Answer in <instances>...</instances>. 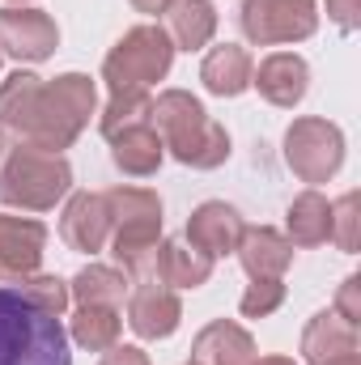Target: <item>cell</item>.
<instances>
[{
    "label": "cell",
    "instance_id": "6da1fadb",
    "mask_svg": "<svg viewBox=\"0 0 361 365\" xmlns=\"http://www.w3.org/2000/svg\"><path fill=\"white\" fill-rule=\"evenodd\" d=\"M153 128L166 153L191 170H217L230 162V132L204 110L191 90H162L153 98Z\"/></svg>",
    "mask_w": 361,
    "mask_h": 365
},
{
    "label": "cell",
    "instance_id": "7a4b0ae2",
    "mask_svg": "<svg viewBox=\"0 0 361 365\" xmlns=\"http://www.w3.org/2000/svg\"><path fill=\"white\" fill-rule=\"evenodd\" d=\"M106 195L111 208V255L115 264L136 280H153L158 264V247H162V200L149 187L136 182H119Z\"/></svg>",
    "mask_w": 361,
    "mask_h": 365
},
{
    "label": "cell",
    "instance_id": "3957f363",
    "mask_svg": "<svg viewBox=\"0 0 361 365\" xmlns=\"http://www.w3.org/2000/svg\"><path fill=\"white\" fill-rule=\"evenodd\" d=\"M0 365H73L64 323L13 284H0Z\"/></svg>",
    "mask_w": 361,
    "mask_h": 365
},
{
    "label": "cell",
    "instance_id": "277c9868",
    "mask_svg": "<svg viewBox=\"0 0 361 365\" xmlns=\"http://www.w3.org/2000/svg\"><path fill=\"white\" fill-rule=\"evenodd\" d=\"M73 191V166L64 153L17 140L0 162V204L21 212H51Z\"/></svg>",
    "mask_w": 361,
    "mask_h": 365
},
{
    "label": "cell",
    "instance_id": "5b68a950",
    "mask_svg": "<svg viewBox=\"0 0 361 365\" xmlns=\"http://www.w3.org/2000/svg\"><path fill=\"white\" fill-rule=\"evenodd\" d=\"M98 115V90H93L90 73H60L51 81H43L39 93V110L30 123V145L64 153L81 140V132L90 128V119Z\"/></svg>",
    "mask_w": 361,
    "mask_h": 365
},
{
    "label": "cell",
    "instance_id": "8992f818",
    "mask_svg": "<svg viewBox=\"0 0 361 365\" xmlns=\"http://www.w3.org/2000/svg\"><path fill=\"white\" fill-rule=\"evenodd\" d=\"M175 43L162 21H141L123 30V38L102 60V81L111 93H149L158 81L171 77Z\"/></svg>",
    "mask_w": 361,
    "mask_h": 365
},
{
    "label": "cell",
    "instance_id": "52a82bcc",
    "mask_svg": "<svg viewBox=\"0 0 361 365\" xmlns=\"http://www.w3.org/2000/svg\"><path fill=\"white\" fill-rule=\"evenodd\" d=\"M345 153H349V145H345L340 123H332L323 115H302L285 128V166L310 187L336 179L345 166Z\"/></svg>",
    "mask_w": 361,
    "mask_h": 365
},
{
    "label": "cell",
    "instance_id": "ba28073f",
    "mask_svg": "<svg viewBox=\"0 0 361 365\" xmlns=\"http://www.w3.org/2000/svg\"><path fill=\"white\" fill-rule=\"evenodd\" d=\"M238 30L251 47L306 43L319 30V0H243Z\"/></svg>",
    "mask_w": 361,
    "mask_h": 365
},
{
    "label": "cell",
    "instance_id": "9c48e42d",
    "mask_svg": "<svg viewBox=\"0 0 361 365\" xmlns=\"http://www.w3.org/2000/svg\"><path fill=\"white\" fill-rule=\"evenodd\" d=\"M60 47V26L34 4H0V56L21 64H43Z\"/></svg>",
    "mask_w": 361,
    "mask_h": 365
},
{
    "label": "cell",
    "instance_id": "30bf717a",
    "mask_svg": "<svg viewBox=\"0 0 361 365\" xmlns=\"http://www.w3.org/2000/svg\"><path fill=\"white\" fill-rule=\"evenodd\" d=\"M183 323V302L162 280H136L128 289V327L141 340H171Z\"/></svg>",
    "mask_w": 361,
    "mask_h": 365
},
{
    "label": "cell",
    "instance_id": "8fae6325",
    "mask_svg": "<svg viewBox=\"0 0 361 365\" xmlns=\"http://www.w3.org/2000/svg\"><path fill=\"white\" fill-rule=\"evenodd\" d=\"M243 230H247V221H243V212H238L234 204H225V200H204V204L191 208L183 238H187L195 251H204L208 259H225V255L238 251Z\"/></svg>",
    "mask_w": 361,
    "mask_h": 365
},
{
    "label": "cell",
    "instance_id": "7c38bea8",
    "mask_svg": "<svg viewBox=\"0 0 361 365\" xmlns=\"http://www.w3.org/2000/svg\"><path fill=\"white\" fill-rule=\"evenodd\" d=\"M60 238L68 251L98 255L111 238V208L102 191H73L60 212Z\"/></svg>",
    "mask_w": 361,
    "mask_h": 365
},
{
    "label": "cell",
    "instance_id": "4fadbf2b",
    "mask_svg": "<svg viewBox=\"0 0 361 365\" xmlns=\"http://www.w3.org/2000/svg\"><path fill=\"white\" fill-rule=\"evenodd\" d=\"M47 255V225L34 217H13L0 212V272L21 280L43 268Z\"/></svg>",
    "mask_w": 361,
    "mask_h": 365
},
{
    "label": "cell",
    "instance_id": "5bb4252c",
    "mask_svg": "<svg viewBox=\"0 0 361 365\" xmlns=\"http://www.w3.org/2000/svg\"><path fill=\"white\" fill-rule=\"evenodd\" d=\"M251 86L260 90V98L268 106L293 110L310 93V64L298 51H272V56L260 60V68L251 73Z\"/></svg>",
    "mask_w": 361,
    "mask_h": 365
},
{
    "label": "cell",
    "instance_id": "9a60e30c",
    "mask_svg": "<svg viewBox=\"0 0 361 365\" xmlns=\"http://www.w3.org/2000/svg\"><path fill=\"white\" fill-rule=\"evenodd\" d=\"M353 353H361L357 323L340 319L336 310H319L306 319V327H302V361L306 365H327L340 357H353Z\"/></svg>",
    "mask_w": 361,
    "mask_h": 365
},
{
    "label": "cell",
    "instance_id": "2e32d148",
    "mask_svg": "<svg viewBox=\"0 0 361 365\" xmlns=\"http://www.w3.org/2000/svg\"><path fill=\"white\" fill-rule=\"evenodd\" d=\"M255 357H260L255 336L234 319H213L191 340V361L195 365H251Z\"/></svg>",
    "mask_w": 361,
    "mask_h": 365
},
{
    "label": "cell",
    "instance_id": "e0dca14e",
    "mask_svg": "<svg viewBox=\"0 0 361 365\" xmlns=\"http://www.w3.org/2000/svg\"><path fill=\"white\" fill-rule=\"evenodd\" d=\"M106 145H111V162H115V170L128 175V179H153V175L162 170V162H166V145H162L153 119L115 132Z\"/></svg>",
    "mask_w": 361,
    "mask_h": 365
},
{
    "label": "cell",
    "instance_id": "ac0fdd59",
    "mask_svg": "<svg viewBox=\"0 0 361 365\" xmlns=\"http://www.w3.org/2000/svg\"><path fill=\"white\" fill-rule=\"evenodd\" d=\"M293 247H323L332 242V200L319 187H306L289 200L285 208V230H280Z\"/></svg>",
    "mask_w": 361,
    "mask_h": 365
},
{
    "label": "cell",
    "instance_id": "d6986e66",
    "mask_svg": "<svg viewBox=\"0 0 361 365\" xmlns=\"http://www.w3.org/2000/svg\"><path fill=\"white\" fill-rule=\"evenodd\" d=\"M217 259H208L204 251H195L187 238H162L158 247V264H153V280H162L166 289H200L213 280Z\"/></svg>",
    "mask_w": 361,
    "mask_h": 365
},
{
    "label": "cell",
    "instance_id": "ffe728a7",
    "mask_svg": "<svg viewBox=\"0 0 361 365\" xmlns=\"http://www.w3.org/2000/svg\"><path fill=\"white\" fill-rule=\"evenodd\" d=\"M234 255H238L243 272L251 280L255 276H285L289 264H293V242L280 230H272V225H247Z\"/></svg>",
    "mask_w": 361,
    "mask_h": 365
},
{
    "label": "cell",
    "instance_id": "44dd1931",
    "mask_svg": "<svg viewBox=\"0 0 361 365\" xmlns=\"http://www.w3.org/2000/svg\"><path fill=\"white\" fill-rule=\"evenodd\" d=\"M251 51L238 47V43H221V47H208L204 64H200V81L213 98H238V93L251 90Z\"/></svg>",
    "mask_w": 361,
    "mask_h": 365
},
{
    "label": "cell",
    "instance_id": "7402d4cb",
    "mask_svg": "<svg viewBox=\"0 0 361 365\" xmlns=\"http://www.w3.org/2000/svg\"><path fill=\"white\" fill-rule=\"evenodd\" d=\"M39 93H43V77L30 68H17L0 81V128L13 132L17 140L30 136L34 110H39Z\"/></svg>",
    "mask_w": 361,
    "mask_h": 365
},
{
    "label": "cell",
    "instance_id": "603a6c76",
    "mask_svg": "<svg viewBox=\"0 0 361 365\" xmlns=\"http://www.w3.org/2000/svg\"><path fill=\"white\" fill-rule=\"evenodd\" d=\"M166 34L175 51H200L217 34V9L213 0H175L166 13Z\"/></svg>",
    "mask_w": 361,
    "mask_h": 365
},
{
    "label": "cell",
    "instance_id": "cb8c5ba5",
    "mask_svg": "<svg viewBox=\"0 0 361 365\" xmlns=\"http://www.w3.org/2000/svg\"><path fill=\"white\" fill-rule=\"evenodd\" d=\"M128 289L132 280L123 268H111V264H86L81 272L68 280V293L77 306H119L128 302Z\"/></svg>",
    "mask_w": 361,
    "mask_h": 365
},
{
    "label": "cell",
    "instance_id": "d4e9b609",
    "mask_svg": "<svg viewBox=\"0 0 361 365\" xmlns=\"http://www.w3.org/2000/svg\"><path fill=\"white\" fill-rule=\"evenodd\" d=\"M123 331V310L119 306H77L68 323V340L86 353H106L119 344Z\"/></svg>",
    "mask_w": 361,
    "mask_h": 365
},
{
    "label": "cell",
    "instance_id": "484cf974",
    "mask_svg": "<svg viewBox=\"0 0 361 365\" xmlns=\"http://www.w3.org/2000/svg\"><path fill=\"white\" fill-rule=\"evenodd\" d=\"M149 110H153V93H111L106 106H102V115H98V132L111 140V136L123 132V128L149 123V119H153Z\"/></svg>",
    "mask_w": 361,
    "mask_h": 365
},
{
    "label": "cell",
    "instance_id": "4316f807",
    "mask_svg": "<svg viewBox=\"0 0 361 365\" xmlns=\"http://www.w3.org/2000/svg\"><path fill=\"white\" fill-rule=\"evenodd\" d=\"M13 289L26 297V302H34L39 310H47V314H56V319H64L68 314V306H73V293H68V280H60V276L51 272H34V276H21V280H13Z\"/></svg>",
    "mask_w": 361,
    "mask_h": 365
},
{
    "label": "cell",
    "instance_id": "83f0119b",
    "mask_svg": "<svg viewBox=\"0 0 361 365\" xmlns=\"http://www.w3.org/2000/svg\"><path fill=\"white\" fill-rule=\"evenodd\" d=\"M285 276H255L247 289H243V297H238V310H243V319H268L276 314L280 306H285Z\"/></svg>",
    "mask_w": 361,
    "mask_h": 365
},
{
    "label": "cell",
    "instance_id": "f1b7e54d",
    "mask_svg": "<svg viewBox=\"0 0 361 365\" xmlns=\"http://www.w3.org/2000/svg\"><path fill=\"white\" fill-rule=\"evenodd\" d=\"M357 191H345L340 200H332V242L345 251V255H357Z\"/></svg>",
    "mask_w": 361,
    "mask_h": 365
},
{
    "label": "cell",
    "instance_id": "f546056e",
    "mask_svg": "<svg viewBox=\"0 0 361 365\" xmlns=\"http://www.w3.org/2000/svg\"><path fill=\"white\" fill-rule=\"evenodd\" d=\"M340 319H349V323H361V276H345V284H340V293H336V306H332Z\"/></svg>",
    "mask_w": 361,
    "mask_h": 365
},
{
    "label": "cell",
    "instance_id": "4dcf8cb0",
    "mask_svg": "<svg viewBox=\"0 0 361 365\" xmlns=\"http://www.w3.org/2000/svg\"><path fill=\"white\" fill-rule=\"evenodd\" d=\"M327 17L340 34H353L361 26V0H327Z\"/></svg>",
    "mask_w": 361,
    "mask_h": 365
},
{
    "label": "cell",
    "instance_id": "1f68e13d",
    "mask_svg": "<svg viewBox=\"0 0 361 365\" xmlns=\"http://www.w3.org/2000/svg\"><path fill=\"white\" fill-rule=\"evenodd\" d=\"M98 365H153V361H149V353L136 349V344H115V349L102 353V361Z\"/></svg>",
    "mask_w": 361,
    "mask_h": 365
},
{
    "label": "cell",
    "instance_id": "d6a6232c",
    "mask_svg": "<svg viewBox=\"0 0 361 365\" xmlns=\"http://www.w3.org/2000/svg\"><path fill=\"white\" fill-rule=\"evenodd\" d=\"M128 4H132L136 13H145V17H166L175 0H128Z\"/></svg>",
    "mask_w": 361,
    "mask_h": 365
},
{
    "label": "cell",
    "instance_id": "836d02e7",
    "mask_svg": "<svg viewBox=\"0 0 361 365\" xmlns=\"http://www.w3.org/2000/svg\"><path fill=\"white\" fill-rule=\"evenodd\" d=\"M251 365H298L293 357H280V353H272V357H255Z\"/></svg>",
    "mask_w": 361,
    "mask_h": 365
},
{
    "label": "cell",
    "instance_id": "e575fe53",
    "mask_svg": "<svg viewBox=\"0 0 361 365\" xmlns=\"http://www.w3.org/2000/svg\"><path fill=\"white\" fill-rule=\"evenodd\" d=\"M327 365H361V353H353V357H340V361H327Z\"/></svg>",
    "mask_w": 361,
    "mask_h": 365
},
{
    "label": "cell",
    "instance_id": "d590c367",
    "mask_svg": "<svg viewBox=\"0 0 361 365\" xmlns=\"http://www.w3.org/2000/svg\"><path fill=\"white\" fill-rule=\"evenodd\" d=\"M4 153H9V140H4V128H0V162H4Z\"/></svg>",
    "mask_w": 361,
    "mask_h": 365
},
{
    "label": "cell",
    "instance_id": "8d00e7d4",
    "mask_svg": "<svg viewBox=\"0 0 361 365\" xmlns=\"http://www.w3.org/2000/svg\"><path fill=\"white\" fill-rule=\"evenodd\" d=\"M4 4H30V0H4Z\"/></svg>",
    "mask_w": 361,
    "mask_h": 365
},
{
    "label": "cell",
    "instance_id": "74e56055",
    "mask_svg": "<svg viewBox=\"0 0 361 365\" xmlns=\"http://www.w3.org/2000/svg\"><path fill=\"white\" fill-rule=\"evenodd\" d=\"M183 365H195V361H183Z\"/></svg>",
    "mask_w": 361,
    "mask_h": 365
}]
</instances>
